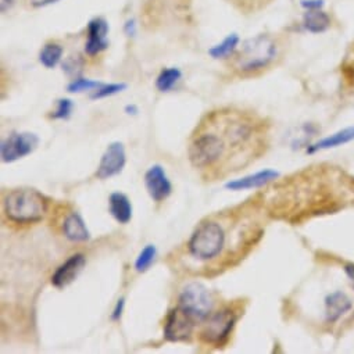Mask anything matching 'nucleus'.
Instances as JSON below:
<instances>
[{
	"label": "nucleus",
	"mask_w": 354,
	"mask_h": 354,
	"mask_svg": "<svg viewBox=\"0 0 354 354\" xmlns=\"http://www.w3.org/2000/svg\"><path fill=\"white\" fill-rule=\"evenodd\" d=\"M268 147V124L254 113L217 109L196 125L188 145V158L206 181L225 178L257 158Z\"/></svg>",
	"instance_id": "1"
},
{
	"label": "nucleus",
	"mask_w": 354,
	"mask_h": 354,
	"mask_svg": "<svg viewBox=\"0 0 354 354\" xmlns=\"http://www.w3.org/2000/svg\"><path fill=\"white\" fill-rule=\"evenodd\" d=\"M354 203V176L339 167L318 164L274 183L261 195L268 216L290 224L335 214Z\"/></svg>",
	"instance_id": "2"
},
{
	"label": "nucleus",
	"mask_w": 354,
	"mask_h": 354,
	"mask_svg": "<svg viewBox=\"0 0 354 354\" xmlns=\"http://www.w3.org/2000/svg\"><path fill=\"white\" fill-rule=\"evenodd\" d=\"M278 53L279 46L271 35H257L245 41L234 55L232 68L241 75H257L274 64Z\"/></svg>",
	"instance_id": "3"
},
{
	"label": "nucleus",
	"mask_w": 354,
	"mask_h": 354,
	"mask_svg": "<svg viewBox=\"0 0 354 354\" xmlns=\"http://www.w3.org/2000/svg\"><path fill=\"white\" fill-rule=\"evenodd\" d=\"M46 212L48 201L35 189H15L3 199V213L15 224H37L42 221Z\"/></svg>",
	"instance_id": "4"
},
{
	"label": "nucleus",
	"mask_w": 354,
	"mask_h": 354,
	"mask_svg": "<svg viewBox=\"0 0 354 354\" xmlns=\"http://www.w3.org/2000/svg\"><path fill=\"white\" fill-rule=\"evenodd\" d=\"M227 246V232L216 220H207L199 224L188 242V253L201 263L214 261Z\"/></svg>",
	"instance_id": "5"
},
{
	"label": "nucleus",
	"mask_w": 354,
	"mask_h": 354,
	"mask_svg": "<svg viewBox=\"0 0 354 354\" xmlns=\"http://www.w3.org/2000/svg\"><path fill=\"white\" fill-rule=\"evenodd\" d=\"M239 310L232 306L212 314L201 330V340L213 347H224L238 322Z\"/></svg>",
	"instance_id": "6"
},
{
	"label": "nucleus",
	"mask_w": 354,
	"mask_h": 354,
	"mask_svg": "<svg viewBox=\"0 0 354 354\" xmlns=\"http://www.w3.org/2000/svg\"><path fill=\"white\" fill-rule=\"evenodd\" d=\"M178 307L189 314L195 321H206L213 313V297L209 289L199 283H188L180 295Z\"/></svg>",
	"instance_id": "7"
},
{
	"label": "nucleus",
	"mask_w": 354,
	"mask_h": 354,
	"mask_svg": "<svg viewBox=\"0 0 354 354\" xmlns=\"http://www.w3.org/2000/svg\"><path fill=\"white\" fill-rule=\"evenodd\" d=\"M39 145V138L31 132H15L8 136L0 146L3 162H15L34 153Z\"/></svg>",
	"instance_id": "8"
},
{
	"label": "nucleus",
	"mask_w": 354,
	"mask_h": 354,
	"mask_svg": "<svg viewBox=\"0 0 354 354\" xmlns=\"http://www.w3.org/2000/svg\"><path fill=\"white\" fill-rule=\"evenodd\" d=\"M195 319L181 307L172 308L164 322V337L168 342H189L195 329Z\"/></svg>",
	"instance_id": "9"
},
{
	"label": "nucleus",
	"mask_w": 354,
	"mask_h": 354,
	"mask_svg": "<svg viewBox=\"0 0 354 354\" xmlns=\"http://www.w3.org/2000/svg\"><path fill=\"white\" fill-rule=\"evenodd\" d=\"M127 164V154L125 147L121 142H113L107 146L106 151L103 153L97 171L96 178L97 180H107L111 176L118 175Z\"/></svg>",
	"instance_id": "10"
},
{
	"label": "nucleus",
	"mask_w": 354,
	"mask_h": 354,
	"mask_svg": "<svg viewBox=\"0 0 354 354\" xmlns=\"http://www.w3.org/2000/svg\"><path fill=\"white\" fill-rule=\"evenodd\" d=\"M145 187L153 202H164L172 194V185L164 168L158 164L151 165L145 174Z\"/></svg>",
	"instance_id": "11"
},
{
	"label": "nucleus",
	"mask_w": 354,
	"mask_h": 354,
	"mask_svg": "<svg viewBox=\"0 0 354 354\" xmlns=\"http://www.w3.org/2000/svg\"><path fill=\"white\" fill-rule=\"evenodd\" d=\"M86 266V257L81 253L70 256L52 275V285L57 289H63L71 285Z\"/></svg>",
	"instance_id": "12"
},
{
	"label": "nucleus",
	"mask_w": 354,
	"mask_h": 354,
	"mask_svg": "<svg viewBox=\"0 0 354 354\" xmlns=\"http://www.w3.org/2000/svg\"><path fill=\"white\" fill-rule=\"evenodd\" d=\"M109 24L104 19L96 17L88 24V39L85 44V53L91 57L102 53L109 48L107 41Z\"/></svg>",
	"instance_id": "13"
},
{
	"label": "nucleus",
	"mask_w": 354,
	"mask_h": 354,
	"mask_svg": "<svg viewBox=\"0 0 354 354\" xmlns=\"http://www.w3.org/2000/svg\"><path fill=\"white\" fill-rule=\"evenodd\" d=\"M279 174L274 169H263L259 172H254L252 175L243 176L241 180H234L225 185L227 189L231 191H248V189H259L263 187H267L278 180Z\"/></svg>",
	"instance_id": "14"
},
{
	"label": "nucleus",
	"mask_w": 354,
	"mask_h": 354,
	"mask_svg": "<svg viewBox=\"0 0 354 354\" xmlns=\"http://www.w3.org/2000/svg\"><path fill=\"white\" fill-rule=\"evenodd\" d=\"M63 234L71 242H86L91 239V232L78 213H70L63 221Z\"/></svg>",
	"instance_id": "15"
},
{
	"label": "nucleus",
	"mask_w": 354,
	"mask_h": 354,
	"mask_svg": "<svg viewBox=\"0 0 354 354\" xmlns=\"http://www.w3.org/2000/svg\"><path fill=\"white\" fill-rule=\"evenodd\" d=\"M109 213L118 224H128L132 218V205L127 195L114 192L109 198Z\"/></svg>",
	"instance_id": "16"
},
{
	"label": "nucleus",
	"mask_w": 354,
	"mask_h": 354,
	"mask_svg": "<svg viewBox=\"0 0 354 354\" xmlns=\"http://www.w3.org/2000/svg\"><path fill=\"white\" fill-rule=\"evenodd\" d=\"M351 300L343 292H333L325 299V317L328 322L337 321L351 308Z\"/></svg>",
	"instance_id": "17"
},
{
	"label": "nucleus",
	"mask_w": 354,
	"mask_h": 354,
	"mask_svg": "<svg viewBox=\"0 0 354 354\" xmlns=\"http://www.w3.org/2000/svg\"><path fill=\"white\" fill-rule=\"evenodd\" d=\"M301 24L303 28L310 34H322L330 28L332 19L322 9L306 10V13L303 15Z\"/></svg>",
	"instance_id": "18"
},
{
	"label": "nucleus",
	"mask_w": 354,
	"mask_h": 354,
	"mask_svg": "<svg viewBox=\"0 0 354 354\" xmlns=\"http://www.w3.org/2000/svg\"><path fill=\"white\" fill-rule=\"evenodd\" d=\"M354 140V127L353 128H346V129H342L328 138H324L321 140H318L317 143L314 145H310L307 147V153H315L318 150H325V149H330V147H336V146H340V145H344V143H348Z\"/></svg>",
	"instance_id": "19"
},
{
	"label": "nucleus",
	"mask_w": 354,
	"mask_h": 354,
	"mask_svg": "<svg viewBox=\"0 0 354 354\" xmlns=\"http://www.w3.org/2000/svg\"><path fill=\"white\" fill-rule=\"evenodd\" d=\"M239 42H241V39H239L238 34H230L221 44L209 49V55L216 60L232 57L236 53Z\"/></svg>",
	"instance_id": "20"
},
{
	"label": "nucleus",
	"mask_w": 354,
	"mask_h": 354,
	"mask_svg": "<svg viewBox=\"0 0 354 354\" xmlns=\"http://www.w3.org/2000/svg\"><path fill=\"white\" fill-rule=\"evenodd\" d=\"M63 52L64 50H63L62 45L55 44V42L46 44L39 53V62L46 68H55L62 62Z\"/></svg>",
	"instance_id": "21"
},
{
	"label": "nucleus",
	"mask_w": 354,
	"mask_h": 354,
	"mask_svg": "<svg viewBox=\"0 0 354 354\" xmlns=\"http://www.w3.org/2000/svg\"><path fill=\"white\" fill-rule=\"evenodd\" d=\"M183 78V73L180 68L169 67L164 68L156 80V86L160 92H169L178 81Z\"/></svg>",
	"instance_id": "22"
},
{
	"label": "nucleus",
	"mask_w": 354,
	"mask_h": 354,
	"mask_svg": "<svg viewBox=\"0 0 354 354\" xmlns=\"http://www.w3.org/2000/svg\"><path fill=\"white\" fill-rule=\"evenodd\" d=\"M156 254H157V250L153 245H147L138 256L136 261H135V270L138 272H146L150 266L153 264L154 259H156Z\"/></svg>",
	"instance_id": "23"
},
{
	"label": "nucleus",
	"mask_w": 354,
	"mask_h": 354,
	"mask_svg": "<svg viewBox=\"0 0 354 354\" xmlns=\"http://www.w3.org/2000/svg\"><path fill=\"white\" fill-rule=\"evenodd\" d=\"M102 85V82L99 81H93V80H86V78H75L73 80L68 86L67 91L70 93H80V92H93L95 89H97Z\"/></svg>",
	"instance_id": "24"
},
{
	"label": "nucleus",
	"mask_w": 354,
	"mask_h": 354,
	"mask_svg": "<svg viewBox=\"0 0 354 354\" xmlns=\"http://www.w3.org/2000/svg\"><path fill=\"white\" fill-rule=\"evenodd\" d=\"M127 89V84H102L97 89H95L91 95V99L96 100V99H103L107 96H113L117 95L122 91Z\"/></svg>",
	"instance_id": "25"
},
{
	"label": "nucleus",
	"mask_w": 354,
	"mask_h": 354,
	"mask_svg": "<svg viewBox=\"0 0 354 354\" xmlns=\"http://www.w3.org/2000/svg\"><path fill=\"white\" fill-rule=\"evenodd\" d=\"M74 109V103L70 99H60L57 102L56 110L50 114V118L53 120H68Z\"/></svg>",
	"instance_id": "26"
},
{
	"label": "nucleus",
	"mask_w": 354,
	"mask_h": 354,
	"mask_svg": "<svg viewBox=\"0 0 354 354\" xmlns=\"http://www.w3.org/2000/svg\"><path fill=\"white\" fill-rule=\"evenodd\" d=\"M82 68V60L77 56V57H70L63 63V70L68 74V75H77Z\"/></svg>",
	"instance_id": "27"
},
{
	"label": "nucleus",
	"mask_w": 354,
	"mask_h": 354,
	"mask_svg": "<svg viewBox=\"0 0 354 354\" xmlns=\"http://www.w3.org/2000/svg\"><path fill=\"white\" fill-rule=\"evenodd\" d=\"M300 6L304 10H318L324 8V0H300Z\"/></svg>",
	"instance_id": "28"
},
{
	"label": "nucleus",
	"mask_w": 354,
	"mask_h": 354,
	"mask_svg": "<svg viewBox=\"0 0 354 354\" xmlns=\"http://www.w3.org/2000/svg\"><path fill=\"white\" fill-rule=\"evenodd\" d=\"M124 307H125V299L121 297V299H118V301H117V304H115V308H114V311H113V314H111V319H113V321H118V319L121 318L122 311H124Z\"/></svg>",
	"instance_id": "29"
},
{
	"label": "nucleus",
	"mask_w": 354,
	"mask_h": 354,
	"mask_svg": "<svg viewBox=\"0 0 354 354\" xmlns=\"http://www.w3.org/2000/svg\"><path fill=\"white\" fill-rule=\"evenodd\" d=\"M57 2H60V0H30L31 6H34V8H46V6L55 5Z\"/></svg>",
	"instance_id": "30"
},
{
	"label": "nucleus",
	"mask_w": 354,
	"mask_h": 354,
	"mask_svg": "<svg viewBox=\"0 0 354 354\" xmlns=\"http://www.w3.org/2000/svg\"><path fill=\"white\" fill-rule=\"evenodd\" d=\"M124 31H125L127 37H133V35H135V32H136V24H135V20H128V21L125 23Z\"/></svg>",
	"instance_id": "31"
},
{
	"label": "nucleus",
	"mask_w": 354,
	"mask_h": 354,
	"mask_svg": "<svg viewBox=\"0 0 354 354\" xmlns=\"http://www.w3.org/2000/svg\"><path fill=\"white\" fill-rule=\"evenodd\" d=\"M344 272H346L347 277L351 279L353 286H354V264H347V266H344Z\"/></svg>",
	"instance_id": "32"
},
{
	"label": "nucleus",
	"mask_w": 354,
	"mask_h": 354,
	"mask_svg": "<svg viewBox=\"0 0 354 354\" xmlns=\"http://www.w3.org/2000/svg\"><path fill=\"white\" fill-rule=\"evenodd\" d=\"M15 3V0H0V5H2V13L8 12Z\"/></svg>",
	"instance_id": "33"
},
{
	"label": "nucleus",
	"mask_w": 354,
	"mask_h": 354,
	"mask_svg": "<svg viewBox=\"0 0 354 354\" xmlns=\"http://www.w3.org/2000/svg\"><path fill=\"white\" fill-rule=\"evenodd\" d=\"M125 113H127V114H132V115H135V114L138 113V107H136V106H133V104H128V106L125 107Z\"/></svg>",
	"instance_id": "34"
}]
</instances>
